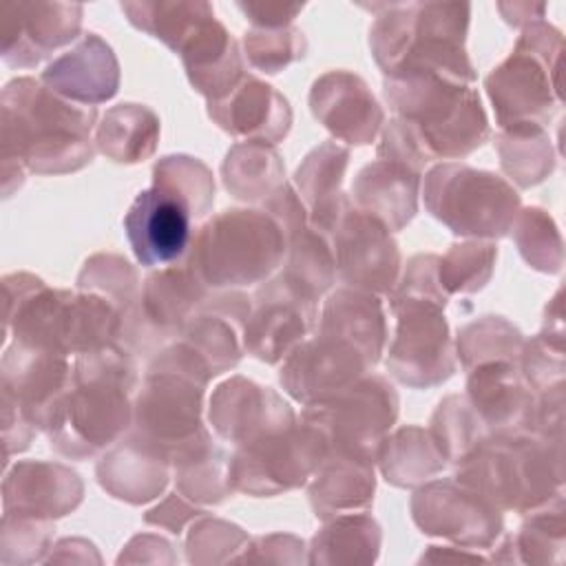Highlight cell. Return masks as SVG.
<instances>
[{
  "label": "cell",
  "instance_id": "obj_1",
  "mask_svg": "<svg viewBox=\"0 0 566 566\" xmlns=\"http://www.w3.org/2000/svg\"><path fill=\"white\" fill-rule=\"evenodd\" d=\"M95 106H80L31 77L2 91V177L22 168L40 175L71 172L93 157Z\"/></svg>",
  "mask_w": 566,
  "mask_h": 566
},
{
  "label": "cell",
  "instance_id": "obj_2",
  "mask_svg": "<svg viewBox=\"0 0 566 566\" xmlns=\"http://www.w3.org/2000/svg\"><path fill=\"white\" fill-rule=\"evenodd\" d=\"M133 382L135 365L119 347L106 345L80 354L73 385L57 400L44 427L51 447L69 458H86L115 442L130 418Z\"/></svg>",
  "mask_w": 566,
  "mask_h": 566
},
{
  "label": "cell",
  "instance_id": "obj_3",
  "mask_svg": "<svg viewBox=\"0 0 566 566\" xmlns=\"http://www.w3.org/2000/svg\"><path fill=\"white\" fill-rule=\"evenodd\" d=\"M369 33L371 53L385 75L433 73L460 84L475 80L464 53L471 7L464 2L380 4Z\"/></svg>",
  "mask_w": 566,
  "mask_h": 566
},
{
  "label": "cell",
  "instance_id": "obj_4",
  "mask_svg": "<svg viewBox=\"0 0 566 566\" xmlns=\"http://www.w3.org/2000/svg\"><path fill=\"white\" fill-rule=\"evenodd\" d=\"M7 329L20 345L51 354H86L111 345L119 312L111 298L49 290L31 274L2 279Z\"/></svg>",
  "mask_w": 566,
  "mask_h": 566
},
{
  "label": "cell",
  "instance_id": "obj_5",
  "mask_svg": "<svg viewBox=\"0 0 566 566\" xmlns=\"http://www.w3.org/2000/svg\"><path fill=\"white\" fill-rule=\"evenodd\" d=\"M455 480L497 511L528 513L562 489V444L528 433L482 440L458 462Z\"/></svg>",
  "mask_w": 566,
  "mask_h": 566
},
{
  "label": "cell",
  "instance_id": "obj_6",
  "mask_svg": "<svg viewBox=\"0 0 566 566\" xmlns=\"http://www.w3.org/2000/svg\"><path fill=\"white\" fill-rule=\"evenodd\" d=\"M285 250V232L268 212L223 210L197 232L188 265L206 287L250 285L268 279Z\"/></svg>",
  "mask_w": 566,
  "mask_h": 566
},
{
  "label": "cell",
  "instance_id": "obj_7",
  "mask_svg": "<svg viewBox=\"0 0 566 566\" xmlns=\"http://www.w3.org/2000/svg\"><path fill=\"white\" fill-rule=\"evenodd\" d=\"M562 33L537 20L524 29L515 51L491 71L486 93L502 128L542 126L559 102Z\"/></svg>",
  "mask_w": 566,
  "mask_h": 566
},
{
  "label": "cell",
  "instance_id": "obj_8",
  "mask_svg": "<svg viewBox=\"0 0 566 566\" xmlns=\"http://www.w3.org/2000/svg\"><path fill=\"white\" fill-rule=\"evenodd\" d=\"M424 206L455 234L500 239L513 228L520 195L495 172L440 164L424 177Z\"/></svg>",
  "mask_w": 566,
  "mask_h": 566
},
{
  "label": "cell",
  "instance_id": "obj_9",
  "mask_svg": "<svg viewBox=\"0 0 566 566\" xmlns=\"http://www.w3.org/2000/svg\"><path fill=\"white\" fill-rule=\"evenodd\" d=\"M398 416V396L380 376L356 380L327 398L310 402L301 422L321 431L327 453L374 462Z\"/></svg>",
  "mask_w": 566,
  "mask_h": 566
},
{
  "label": "cell",
  "instance_id": "obj_10",
  "mask_svg": "<svg viewBox=\"0 0 566 566\" xmlns=\"http://www.w3.org/2000/svg\"><path fill=\"white\" fill-rule=\"evenodd\" d=\"M327 442L312 424H292L237 449L230 484L250 495H274L301 486L325 460Z\"/></svg>",
  "mask_w": 566,
  "mask_h": 566
},
{
  "label": "cell",
  "instance_id": "obj_11",
  "mask_svg": "<svg viewBox=\"0 0 566 566\" xmlns=\"http://www.w3.org/2000/svg\"><path fill=\"white\" fill-rule=\"evenodd\" d=\"M442 307V303L429 298H391L398 325L387 369L409 387L440 385L455 369Z\"/></svg>",
  "mask_w": 566,
  "mask_h": 566
},
{
  "label": "cell",
  "instance_id": "obj_12",
  "mask_svg": "<svg viewBox=\"0 0 566 566\" xmlns=\"http://www.w3.org/2000/svg\"><path fill=\"white\" fill-rule=\"evenodd\" d=\"M192 203L170 184L155 179L124 217V230L142 265H168L186 254L192 239Z\"/></svg>",
  "mask_w": 566,
  "mask_h": 566
},
{
  "label": "cell",
  "instance_id": "obj_13",
  "mask_svg": "<svg viewBox=\"0 0 566 566\" xmlns=\"http://www.w3.org/2000/svg\"><path fill=\"white\" fill-rule=\"evenodd\" d=\"M332 234L336 270L349 287L369 294L396 287L400 268L396 241L378 219L358 210L349 197Z\"/></svg>",
  "mask_w": 566,
  "mask_h": 566
},
{
  "label": "cell",
  "instance_id": "obj_14",
  "mask_svg": "<svg viewBox=\"0 0 566 566\" xmlns=\"http://www.w3.org/2000/svg\"><path fill=\"white\" fill-rule=\"evenodd\" d=\"M374 367L352 340L318 329L314 340L296 345L281 367V385L305 405L327 398L363 378Z\"/></svg>",
  "mask_w": 566,
  "mask_h": 566
},
{
  "label": "cell",
  "instance_id": "obj_15",
  "mask_svg": "<svg viewBox=\"0 0 566 566\" xmlns=\"http://www.w3.org/2000/svg\"><path fill=\"white\" fill-rule=\"evenodd\" d=\"M416 524L464 546H491L502 531L500 511L475 491L455 482H431L411 500Z\"/></svg>",
  "mask_w": 566,
  "mask_h": 566
},
{
  "label": "cell",
  "instance_id": "obj_16",
  "mask_svg": "<svg viewBox=\"0 0 566 566\" xmlns=\"http://www.w3.org/2000/svg\"><path fill=\"white\" fill-rule=\"evenodd\" d=\"M316 301L301 294L283 276L268 281L254 294V310L243 327V345L265 363H279L314 327Z\"/></svg>",
  "mask_w": 566,
  "mask_h": 566
},
{
  "label": "cell",
  "instance_id": "obj_17",
  "mask_svg": "<svg viewBox=\"0 0 566 566\" xmlns=\"http://www.w3.org/2000/svg\"><path fill=\"white\" fill-rule=\"evenodd\" d=\"M2 57L9 66L31 69L77 38L82 7L66 2L2 4Z\"/></svg>",
  "mask_w": 566,
  "mask_h": 566
},
{
  "label": "cell",
  "instance_id": "obj_18",
  "mask_svg": "<svg viewBox=\"0 0 566 566\" xmlns=\"http://www.w3.org/2000/svg\"><path fill=\"white\" fill-rule=\"evenodd\" d=\"M66 356L13 343L2 358V396L35 424L46 427L57 400L71 389Z\"/></svg>",
  "mask_w": 566,
  "mask_h": 566
},
{
  "label": "cell",
  "instance_id": "obj_19",
  "mask_svg": "<svg viewBox=\"0 0 566 566\" xmlns=\"http://www.w3.org/2000/svg\"><path fill=\"white\" fill-rule=\"evenodd\" d=\"M210 422L217 433L237 447L294 424V413L270 387L232 378L210 398Z\"/></svg>",
  "mask_w": 566,
  "mask_h": 566
},
{
  "label": "cell",
  "instance_id": "obj_20",
  "mask_svg": "<svg viewBox=\"0 0 566 566\" xmlns=\"http://www.w3.org/2000/svg\"><path fill=\"white\" fill-rule=\"evenodd\" d=\"M467 400L495 436L528 433L535 420V400L524 374L511 360L475 365L467 382Z\"/></svg>",
  "mask_w": 566,
  "mask_h": 566
},
{
  "label": "cell",
  "instance_id": "obj_21",
  "mask_svg": "<svg viewBox=\"0 0 566 566\" xmlns=\"http://www.w3.org/2000/svg\"><path fill=\"white\" fill-rule=\"evenodd\" d=\"M312 113L338 139L349 144H371L382 111L367 84L347 71H332L318 77L310 93Z\"/></svg>",
  "mask_w": 566,
  "mask_h": 566
},
{
  "label": "cell",
  "instance_id": "obj_22",
  "mask_svg": "<svg viewBox=\"0 0 566 566\" xmlns=\"http://www.w3.org/2000/svg\"><path fill=\"white\" fill-rule=\"evenodd\" d=\"M208 115L230 135L263 144L281 142L292 124L287 99L252 75H243L226 97L208 102Z\"/></svg>",
  "mask_w": 566,
  "mask_h": 566
},
{
  "label": "cell",
  "instance_id": "obj_23",
  "mask_svg": "<svg viewBox=\"0 0 566 566\" xmlns=\"http://www.w3.org/2000/svg\"><path fill=\"white\" fill-rule=\"evenodd\" d=\"M82 500V482L62 464L18 462L4 480V513L24 517H57Z\"/></svg>",
  "mask_w": 566,
  "mask_h": 566
},
{
  "label": "cell",
  "instance_id": "obj_24",
  "mask_svg": "<svg viewBox=\"0 0 566 566\" xmlns=\"http://www.w3.org/2000/svg\"><path fill=\"white\" fill-rule=\"evenodd\" d=\"M42 82L66 99L93 106L117 93L119 69L111 46L99 35L86 33L73 51L44 69Z\"/></svg>",
  "mask_w": 566,
  "mask_h": 566
},
{
  "label": "cell",
  "instance_id": "obj_25",
  "mask_svg": "<svg viewBox=\"0 0 566 566\" xmlns=\"http://www.w3.org/2000/svg\"><path fill=\"white\" fill-rule=\"evenodd\" d=\"M179 55L190 84L206 95L208 102L226 97L245 75L239 46L226 27L214 20V13L188 35Z\"/></svg>",
  "mask_w": 566,
  "mask_h": 566
},
{
  "label": "cell",
  "instance_id": "obj_26",
  "mask_svg": "<svg viewBox=\"0 0 566 566\" xmlns=\"http://www.w3.org/2000/svg\"><path fill=\"white\" fill-rule=\"evenodd\" d=\"M418 184V170L400 161L378 157L358 172L352 186L354 206L378 219L389 232L400 230L416 214Z\"/></svg>",
  "mask_w": 566,
  "mask_h": 566
},
{
  "label": "cell",
  "instance_id": "obj_27",
  "mask_svg": "<svg viewBox=\"0 0 566 566\" xmlns=\"http://www.w3.org/2000/svg\"><path fill=\"white\" fill-rule=\"evenodd\" d=\"M168 462L170 458L161 447L135 433L122 447L104 455V460L97 464V475L102 486L115 497L139 504L157 497V493L166 486Z\"/></svg>",
  "mask_w": 566,
  "mask_h": 566
},
{
  "label": "cell",
  "instance_id": "obj_28",
  "mask_svg": "<svg viewBox=\"0 0 566 566\" xmlns=\"http://www.w3.org/2000/svg\"><path fill=\"white\" fill-rule=\"evenodd\" d=\"M347 159V148L336 142H325L314 148L296 170V186L307 206V221L321 234L334 232L347 201V195L340 192Z\"/></svg>",
  "mask_w": 566,
  "mask_h": 566
},
{
  "label": "cell",
  "instance_id": "obj_29",
  "mask_svg": "<svg viewBox=\"0 0 566 566\" xmlns=\"http://www.w3.org/2000/svg\"><path fill=\"white\" fill-rule=\"evenodd\" d=\"M374 493V469L369 462L327 453L316 469L310 500L318 517H336L345 511L367 509Z\"/></svg>",
  "mask_w": 566,
  "mask_h": 566
},
{
  "label": "cell",
  "instance_id": "obj_30",
  "mask_svg": "<svg viewBox=\"0 0 566 566\" xmlns=\"http://www.w3.org/2000/svg\"><path fill=\"white\" fill-rule=\"evenodd\" d=\"M321 329L334 332L352 340L356 347L365 352L371 365H376L382 354L385 316H382L380 301L369 292H360V290L334 292L323 307Z\"/></svg>",
  "mask_w": 566,
  "mask_h": 566
},
{
  "label": "cell",
  "instance_id": "obj_31",
  "mask_svg": "<svg viewBox=\"0 0 566 566\" xmlns=\"http://www.w3.org/2000/svg\"><path fill=\"white\" fill-rule=\"evenodd\" d=\"M206 298V283L186 268H170L148 276L144 287L142 312L148 323L168 336L170 332L184 327L192 316V310Z\"/></svg>",
  "mask_w": 566,
  "mask_h": 566
},
{
  "label": "cell",
  "instance_id": "obj_32",
  "mask_svg": "<svg viewBox=\"0 0 566 566\" xmlns=\"http://www.w3.org/2000/svg\"><path fill=\"white\" fill-rule=\"evenodd\" d=\"M157 137L159 119L150 108L137 104L113 106L97 126V148L122 164H135L150 157Z\"/></svg>",
  "mask_w": 566,
  "mask_h": 566
},
{
  "label": "cell",
  "instance_id": "obj_33",
  "mask_svg": "<svg viewBox=\"0 0 566 566\" xmlns=\"http://www.w3.org/2000/svg\"><path fill=\"white\" fill-rule=\"evenodd\" d=\"M223 181L237 199L268 201L283 186V164L270 144L243 142L226 155Z\"/></svg>",
  "mask_w": 566,
  "mask_h": 566
},
{
  "label": "cell",
  "instance_id": "obj_34",
  "mask_svg": "<svg viewBox=\"0 0 566 566\" xmlns=\"http://www.w3.org/2000/svg\"><path fill=\"white\" fill-rule=\"evenodd\" d=\"M380 546L378 524L363 513L336 515L312 542V564H367Z\"/></svg>",
  "mask_w": 566,
  "mask_h": 566
},
{
  "label": "cell",
  "instance_id": "obj_35",
  "mask_svg": "<svg viewBox=\"0 0 566 566\" xmlns=\"http://www.w3.org/2000/svg\"><path fill=\"white\" fill-rule=\"evenodd\" d=\"M287 250L290 259L281 276L301 294L316 301L332 287L336 276V259L325 234L303 223L287 234Z\"/></svg>",
  "mask_w": 566,
  "mask_h": 566
},
{
  "label": "cell",
  "instance_id": "obj_36",
  "mask_svg": "<svg viewBox=\"0 0 566 566\" xmlns=\"http://www.w3.org/2000/svg\"><path fill=\"white\" fill-rule=\"evenodd\" d=\"M387 482L396 486H413L438 473L447 458L442 455L431 431L407 427L387 438L378 453Z\"/></svg>",
  "mask_w": 566,
  "mask_h": 566
},
{
  "label": "cell",
  "instance_id": "obj_37",
  "mask_svg": "<svg viewBox=\"0 0 566 566\" xmlns=\"http://www.w3.org/2000/svg\"><path fill=\"white\" fill-rule=\"evenodd\" d=\"M122 11L128 15L130 24L161 40L175 53L188 35L212 15L208 2H122Z\"/></svg>",
  "mask_w": 566,
  "mask_h": 566
},
{
  "label": "cell",
  "instance_id": "obj_38",
  "mask_svg": "<svg viewBox=\"0 0 566 566\" xmlns=\"http://www.w3.org/2000/svg\"><path fill=\"white\" fill-rule=\"evenodd\" d=\"M497 148L504 172L520 186H533L553 170L551 144L542 126L504 128Z\"/></svg>",
  "mask_w": 566,
  "mask_h": 566
},
{
  "label": "cell",
  "instance_id": "obj_39",
  "mask_svg": "<svg viewBox=\"0 0 566 566\" xmlns=\"http://www.w3.org/2000/svg\"><path fill=\"white\" fill-rule=\"evenodd\" d=\"M431 424V436L438 442L442 455L455 464L482 440H486L484 422L462 396H449L442 400L433 413Z\"/></svg>",
  "mask_w": 566,
  "mask_h": 566
},
{
  "label": "cell",
  "instance_id": "obj_40",
  "mask_svg": "<svg viewBox=\"0 0 566 566\" xmlns=\"http://www.w3.org/2000/svg\"><path fill=\"white\" fill-rule=\"evenodd\" d=\"M458 352L467 369L489 360L515 363L522 354V338L520 332L500 316H484L460 332Z\"/></svg>",
  "mask_w": 566,
  "mask_h": 566
},
{
  "label": "cell",
  "instance_id": "obj_41",
  "mask_svg": "<svg viewBox=\"0 0 566 566\" xmlns=\"http://www.w3.org/2000/svg\"><path fill=\"white\" fill-rule=\"evenodd\" d=\"M497 256V248L493 243H455L438 261V281L444 294L451 292H478L486 285L493 263Z\"/></svg>",
  "mask_w": 566,
  "mask_h": 566
},
{
  "label": "cell",
  "instance_id": "obj_42",
  "mask_svg": "<svg viewBox=\"0 0 566 566\" xmlns=\"http://www.w3.org/2000/svg\"><path fill=\"white\" fill-rule=\"evenodd\" d=\"M513 237L526 263L542 272L562 268V239L553 219L542 208H526L513 221Z\"/></svg>",
  "mask_w": 566,
  "mask_h": 566
},
{
  "label": "cell",
  "instance_id": "obj_43",
  "mask_svg": "<svg viewBox=\"0 0 566 566\" xmlns=\"http://www.w3.org/2000/svg\"><path fill=\"white\" fill-rule=\"evenodd\" d=\"M250 64L263 73H279L290 62L305 55V38L298 29H252L243 35Z\"/></svg>",
  "mask_w": 566,
  "mask_h": 566
},
{
  "label": "cell",
  "instance_id": "obj_44",
  "mask_svg": "<svg viewBox=\"0 0 566 566\" xmlns=\"http://www.w3.org/2000/svg\"><path fill=\"white\" fill-rule=\"evenodd\" d=\"M155 179H161L177 188L195 208L197 219L206 217L212 201H214V184L210 170L192 157L186 155H172L164 157L161 161L155 164L153 170Z\"/></svg>",
  "mask_w": 566,
  "mask_h": 566
},
{
  "label": "cell",
  "instance_id": "obj_45",
  "mask_svg": "<svg viewBox=\"0 0 566 566\" xmlns=\"http://www.w3.org/2000/svg\"><path fill=\"white\" fill-rule=\"evenodd\" d=\"M237 7L245 13V18L256 29L287 27L294 20V15L303 9V4H285V2H237Z\"/></svg>",
  "mask_w": 566,
  "mask_h": 566
}]
</instances>
